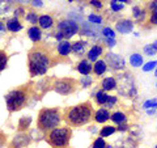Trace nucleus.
<instances>
[{
  "label": "nucleus",
  "instance_id": "nucleus-10",
  "mask_svg": "<svg viewBox=\"0 0 157 148\" xmlns=\"http://www.w3.org/2000/svg\"><path fill=\"white\" fill-rule=\"evenodd\" d=\"M106 59H107V62H110V66H113V68H122L124 66L123 58H121L117 54H107Z\"/></svg>",
  "mask_w": 157,
  "mask_h": 148
},
{
  "label": "nucleus",
  "instance_id": "nucleus-40",
  "mask_svg": "<svg viewBox=\"0 0 157 148\" xmlns=\"http://www.w3.org/2000/svg\"><path fill=\"white\" fill-rule=\"evenodd\" d=\"M149 7H151V9H153L155 12H157V2L151 3V4H149Z\"/></svg>",
  "mask_w": 157,
  "mask_h": 148
},
{
  "label": "nucleus",
  "instance_id": "nucleus-24",
  "mask_svg": "<svg viewBox=\"0 0 157 148\" xmlns=\"http://www.w3.org/2000/svg\"><path fill=\"white\" fill-rule=\"evenodd\" d=\"M30 123H32V118L30 117H22V118H20V121H18V130L22 131V130L28 129Z\"/></svg>",
  "mask_w": 157,
  "mask_h": 148
},
{
  "label": "nucleus",
  "instance_id": "nucleus-14",
  "mask_svg": "<svg viewBox=\"0 0 157 148\" xmlns=\"http://www.w3.org/2000/svg\"><path fill=\"white\" fill-rule=\"evenodd\" d=\"M107 119H110V113L107 111L106 109H100L96 111L94 114V121L98 122V123H104L106 122Z\"/></svg>",
  "mask_w": 157,
  "mask_h": 148
},
{
  "label": "nucleus",
  "instance_id": "nucleus-21",
  "mask_svg": "<svg viewBox=\"0 0 157 148\" xmlns=\"http://www.w3.org/2000/svg\"><path fill=\"white\" fill-rule=\"evenodd\" d=\"M130 63L132 67H141V64H143V56L140 54H132L130 56Z\"/></svg>",
  "mask_w": 157,
  "mask_h": 148
},
{
  "label": "nucleus",
  "instance_id": "nucleus-16",
  "mask_svg": "<svg viewBox=\"0 0 157 148\" xmlns=\"http://www.w3.org/2000/svg\"><path fill=\"white\" fill-rule=\"evenodd\" d=\"M77 71L80 73H82V75H89L90 71H92V66H90L89 60H81L77 64Z\"/></svg>",
  "mask_w": 157,
  "mask_h": 148
},
{
  "label": "nucleus",
  "instance_id": "nucleus-46",
  "mask_svg": "<svg viewBox=\"0 0 157 148\" xmlns=\"http://www.w3.org/2000/svg\"><path fill=\"white\" fill-rule=\"evenodd\" d=\"M155 75H156V76H157V70H156V73H155Z\"/></svg>",
  "mask_w": 157,
  "mask_h": 148
},
{
  "label": "nucleus",
  "instance_id": "nucleus-31",
  "mask_svg": "<svg viewBox=\"0 0 157 148\" xmlns=\"http://www.w3.org/2000/svg\"><path fill=\"white\" fill-rule=\"evenodd\" d=\"M151 106H152V109H153V107H156V106H157V100H156V98H153V100H149V101L144 102V105H143V107H144V109H149Z\"/></svg>",
  "mask_w": 157,
  "mask_h": 148
},
{
  "label": "nucleus",
  "instance_id": "nucleus-29",
  "mask_svg": "<svg viewBox=\"0 0 157 148\" xmlns=\"http://www.w3.org/2000/svg\"><path fill=\"white\" fill-rule=\"evenodd\" d=\"M143 16H144V11H143V9L139 8V7H135L134 8V17L137 18V20H140Z\"/></svg>",
  "mask_w": 157,
  "mask_h": 148
},
{
  "label": "nucleus",
  "instance_id": "nucleus-20",
  "mask_svg": "<svg viewBox=\"0 0 157 148\" xmlns=\"http://www.w3.org/2000/svg\"><path fill=\"white\" fill-rule=\"evenodd\" d=\"M71 50L77 54V55H81V54L85 53V43L84 42H75L73 45H71Z\"/></svg>",
  "mask_w": 157,
  "mask_h": 148
},
{
  "label": "nucleus",
  "instance_id": "nucleus-2",
  "mask_svg": "<svg viewBox=\"0 0 157 148\" xmlns=\"http://www.w3.org/2000/svg\"><path fill=\"white\" fill-rule=\"evenodd\" d=\"M92 105L90 102H82L76 106L67 107L64 110V121L71 127H80L88 123L92 118Z\"/></svg>",
  "mask_w": 157,
  "mask_h": 148
},
{
  "label": "nucleus",
  "instance_id": "nucleus-23",
  "mask_svg": "<svg viewBox=\"0 0 157 148\" xmlns=\"http://www.w3.org/2000/svg\"><path fill=\"white\" fill-rule=\"evenodd\" d=\"M8 64V54L6 50H0V72L7 68Z\"/></svg>",
  "mask_w": 157,
  "mask_h": 148
},
{
  "label": "nucleus",
  "instance_id": "nucleus-45",
  "mask_svg": "<svg viewBox=\"0 0 157 148\" xmlns=\"http://www.w3.org/2000/svg\"><path fill=\"white\" fill-rule=\"evenodd\" d=\"M4 29H6V26H4V24H3L2 21H0V32L4 30Z\"/></svg>",
  "mask_w": 157,
  "mask_h": 148
},
{
  "label": "nucleus",
  "instance_id": "nucleus-32",
  "mask_svg": "<svg viewBox=\"0 0 157 148\" xmlns=\"http://www.w3.org/2000/svg\"><path fill=\"white\" fill-rule=\"evenodd\" d=\"M157 66V62H149V63H147V64L143 67V71L144 72H148V71H151V70H153V68Z\"/></svg>",
  "mask_w": 157,
  "mask_h": 148
},
{
  "label": "nucleus",
  "instance_id": "nucleus-35",
  "mask_svg": "<svg viewBox=\"0 0 157 148\" xmlns=\"http://www.w3.org/2000/svg\"><path fill=\"white\" fill-rule=\"evenodd\" d=\"M115 102H117V97H115V96H109V97H107L106 103H107V106H109V107H111Z\"/></svg>",
  "mask_w": 157,
  "mask_h": 148
},
{
  "label": "nucleus",
  "instance_id": "nucleus-5",
  "mask_svg": "<svg viewBox=\"0 0 157 148\" xmlns=\"http://www.w3.org/2000/svg\"><path fill=\"white\" fill-rule=\"evenodd\" d=\"M72 131L68 127H56L51 131H48L46 135V142L52 148H66L70 144Z\"/></svg>",
  "mask_w": 157,
  "mask_h": 148
},
{
  "label": "nucleus",
  "instance_id": "nucleus-1",
  "mask_svg": "<svg viewBox=\"0 0 157 148\" xmlns=\"http://www.w3.org/2000/svg\"><path fill=\"white\" fill-rule=\"evenodd\" d=\"M51 66V53L45 45H36L28 54V68L30 76H42Z\"/></svg>",
  "mask_w": 157,
  "mask_h": 148
},
{
  "label": "nucleus",
  "instance_id": "nucleus-19",
  "mask_svg": "<svg viewBox=\"0 0 157 148\" xmlns=\"http://www.w3.org/2000/svg\"><path fill=\"white\" fill-rule=\"evenodd\" d=\"M93 71H94L96 75H102L106 71V63L104 60H97L93 66Z\"/></svg>",
  "mask_w": 157,
  "mask_h": 148
},
{
  "label": "nucleus",
  "instance_id": "nucleus-6",
  "mask_svg": "<svg viewBox=\"0 0 157 148\" xmlns=\"http://www.w3.org/2000/svg\"><path fill=\"white\" fill-rule=\"evenodd\" d=\"M52 88H54V91L59 93V95L67 96V95H71V93L75 92L76 81L73 80V79H70V77L58 79V80L54 81Z\"/></svg>",
  "mask_w": 157,
  "mask_h": 148
},
{
  "label": "nucleus",
  "instance_id": "nucleus-4",
  "mask_svg": "<svg viewBox=\"0 0 157 148\" xmlns=\"http://www.w3.org/2000/svg\"><path fill=\"white\" fill-rule=\"evenodd\" d=\"M62 121V113L58 107H43L38 113L37 126L41 131H51L56 129Z\"/></svg>",
  "mask_w": 157,
  "mask_h": 148
},
{
  "label": "nucleus",
  "instance_id": "nucleus-36",
  "mask_svg": "<svg viewBox=\"0 0 157 148\" xmlns=\"http://www.w3.org/2000/svg\"><path fill=\"white\" fill-rule=\"evenodd\" d=\"M144 51L148 54V55H155V53H156V50H155V49L152 47L151 45H147V46L144 47Z\"/></svg>",
  "mask_w": 157,
  "mask_h": 148
},
{
  "label": "nucleus",
  "instance_id": "nucleus-27",
  "mask_svg": "<svg viewBox=\"0 0 157 148\" xmlns=\"http://www.w3.org/2000/svg\"><path fill=\"white\" fill-rule=\"evenodd\" d=\"M106 147V143L104 140V138H98V139L94 140V143H93L92 148H105Z\"/></svg>",
  "mask_w": 157,
  "mask_h": 148
},
{
  "label": "nucleus",
  "instance_id": "nucleus-34",
  "mask_svg": "<svg viewBox=\"0 0 157 148\" xmlns=\"http://www.w3.org/2000/svg\"><path fill=\"white\" fill-rule=\"evenodd\" d=\"M110 6H111V9L114 12H118L122 9V4H118V2H115V0H113V2H110Z\"/></svg>",
  "mask_w": 157,
  "mask_h": 148
},
{
  "label": "nucleus",
  "instance_id": "nucleus-47",
  "mask_svg": "<svg viewBox=\"0 0 157 148\" xmlns=\"http://www.w3.org/2000/svg\"><path fill=\"white\" fill-rule=\"evenodd\" d=\"M156 148H157V146H156Z\"/></svg>",
  "mask_w": 157,
  "mask_h": 148
},
{
  "label": "nucleus",
  "instance_id": "nucleus-42",
  "mask_svg": "<svg viewBox=\"0 0 157 148\" xmlns=\"http://www.w3.org/2000/svg\"><path fill=\"white\" fill-rule=\"evenodd\" d=\"M118 130H122V131H124V130H127V126H124V125H122V126H119V127H118Z\"/></svg>",
  "mask_w": 157,
  "mask_h": 148
},
{
  "label": "nucleus",
  "instance_id": "nucleus-39",
  "mask_svg": "<svg viewBox=\"0 0 157 148\" xmlns=\"http://www.w3.org/2000/svg\"><path fill=\"white\" fill-rule=\"evenodd\" d=\"M151 22L155 24V25H157V12H153L151 14Z\"/></svg>",
  "mask_w": 157,
  "mask_h": 148
},
{
  "label": "nucleus",
  "instance_id": "nucleus-15",
  "mask_svg": "<svg viewBox=\"0 0 157 148\" xmlns=\"http://www.w3.org/2000/svg\"><path fill=\"white\" fill-rule=\"evenodd\" d=\"M101 54H102V47L101 46H98V45L93 46L89 50V53H88V60L97 62V59H98V56H100Z\"/></svg>",
  "mask_w": 157,
  "mask_h": 148
},
{
  "label": "nucleus",
  "instance_id": "nucleus-12",
  "mask_svg": "<svg viewBox=\"0 0 157 148\" xmlns=\"http://www.w3.org/2000/svg\"><path fill=\"white\" fill-rule=\"evenodd\" d=\"M38 24L42 29H50L54 25V20L50 14H42L38 17Z\"/></svg>",
  "mask_w": 157,
  "mask_h": 148
},
{
  "label": "nucleus",
  "instance_id": "nucleus-33",
  "mask_svg": "<svg viewBox=\"0 0 157 148\" xmlns=\"http://www.w3.org/2000/svg\"><path fill=\"white\" fill-rule=\"evenodd\" d=\"M88 20H89L90 22H96V24H101L102 22L101 16H97V14H90V16L88 17Z\"/></svg>",
  "mask_w": 157,
  "mask_h": 148
},
{
  "label": "nucleus",
  "instance_id": "nucleus-30",
  "mask_svg": "<svg viewBox=\"0 0 157 148\" xmlns=\"http://www.w3.org/2000/svg\"><path fill=\"white\" fill-rule=\"evenodd\" d=\"M102 33H104V36H105V37L111 38V39H114V37H115L114 30H113V29H110V28H105L104 30H102Z\"/></svg>",
  "mask_w": 157,
  "mask_h": 148
},
{
  "label": "nucleus",
  "instance_id": "nucleus-38",
  "mask_svg": "<svg viewBox=\"0 0 157 148\" xmlns=\"http://www.w3.org/2000/svg\"><path fill=\"white\" fill-rule=\"evenodd\" d=\"M90 6L93 7H96V8H102V3L101 2H98V0H90Z\"/></svg>",
  "mask_w": 157,
  "mask_h": 148
},
{
  "label": "nucleus",
  "instance_id": "nucleus-17",
  "mask_svg": "<svg viewBox=\"0 0 157 148\" xmlns=\"http://www.w3.org/2000/svg\"><path fill=\"white\" fill-rule=\"evenodd\" d=\"M58 53L60 54L62 56H67L68 54L71 53V43L68 41H63L58 45Z\"/></svg>",
  "mask_w": 157,
  "mask_h": 148
},
{
  "label": "nucleus",
  "instance_id": "nucleus-8",
  "mask_svg": "<svg viewBox=\"0 0 157 148\" xmlns=\"http://www.w3.org/2000/svg\"><path fill=\"white\" fill-rule=\"evenodd\" d=\"M115 28H117V30L121 32L122 34H127L134 29V22H132L131 20H121V21L117 22Z\"/></svg>",
  "mask_w": 157,
  "mask_h": 148
},
{
  "label": "nucleus",
  "instance_id": "nucleus-9",
  "mask_svg": "<svg viewBox=\"0 0 157 148\" xmlns=\"http://www.w3.org/2000/svg\"><path fill=\"white\" fill-rule=\"evenodd\" d=\"M29 136L25 134H20L17 136H14V139L12 142V148H22V147H26L29 144Z\"/></svg>",
  "mask_w": 157,
  "mask_h": 148
},
{
  "label": "nucleus",
  "instance_id": "nucleus-18",
  "mask_svg": "<svg viewBox=\"0 0 157 148\" xmlns=\"http://www.w3.org/2000/svg\"><path fill=\"white\" fill-rule=\"evenodd\" d=\"M102 87H104V91H113L117 87V81L114 77H106L102 81Z\"/></svg>",
  "mask_w": 157,
  "mask_h": 148
},
{
  "label": "nucleus",
  "instance_id": "nucleus-22",
  "mask_svg": "<svg viewBox=\"0 0 157 148\" xmlns=\"http://www.w3.org/2000/svg\"><path fill=\"white\" fill-rule=\"evenodd\" d=\"M111 121L114 123H118V125H121V123H124L126 122V114L122 111H115L114 114H111Z\"/></svg>",
  "mask_w": 157,
  "mask_h": 148
},
{
  "label": "nucleus",
  "instance_id": "nucleus-28",
  "mask_svg": "<svg viewBox=\"0 0 157 148\" xmlns=\"http://www.w3.org/2000/svg\"><path fill=\"white\" fill-rule=\"evenodd\" d=\"M26 20L29 22H32V24H37L38 21V16H37V13H34V12H29L26 14Z\"/></svg>",
  "mask_w": 157,
  "mask_h": 148
},
{
  "label": "nucleus",
  "instance_id": "nucleus-26",
  "mask_svg": "<svg viewBox=\"0 0 157 148\" xmlns=\"http://www.w3.org/2000/svg\"><path fill=\"white\" fill-rule=\"evenodd\" d=\"M115 127H113V126H105L104 129L101 130V138H105V136H109L111 134H114L115 132Z\"/></svg>",
  "mask_w": 157,
  "mask_h": 148
},
{
  "label": "nucleus",
  "instance_id": "nucleus-41",
  "mask_svg": "<svg viewBox=\"0 0 157 148\" xmlns=\"http://www.w3.org/2000/svg\"><path fill=\"white\" fill-rule=\"evenodd\" d=\"M107 43H109V46H114V45H115V39L107 38Z\"/></svg>",
  "mask_w": 157,
  "mask_h": 148
},
{
  "label": "nucleus",
  "instance_id": "nucleus-7",
  "mask_svg": "<svg viewBox=\"0 0 157 148\" xmlns=\"http://www.w3.org/2000/svg\"><path fill=\"white\" fill-rule=\"evenodd\" d=\"M58 30L62 34V37L71 38L78 32V26L72 20H63V21L58 24Z\"/></svg>",
  "mask_w": 157,
  "mask_h": 148
},
{
  "label": "nucleus",
  "instance_id": "nucleus-25",
  "mask_svg": "<svg viewBox=\"0 0 157 148\" xmlns=\"http://www.w3.org/2000/svg\"><path fill=\"white\" fill-rule=\"evenodd\" d=\"M107 97L109 96H107L104 91H98L96 93V102L98 103V105H105L106 101H107Z\"/></svg>",
  "mask_w": 157,
  "mask_h": 148
},
{
  "label": "nucleus",
  "instance_id": "nucleus-11",
  "mask_svg": "<svg viewBox=\"0 0 157 148\" xmlns=\"http://www.w3.org/2000/svg\"><path fill=\"white\" fill-rule=\"evenodd\" d=\"M28 37L32 39L33 42H39L42 38V32H41V28H37L36 25H33L28 29Z\"/></svg>",
  "mask_w": 157,
  "mask_h": 148
},
{
  "label": "nucleus",
  "instance_id": "nucleus-3",
  "mask_svg": "<svg viewBox=\"0 0 157 148\" xmlns=\"http://www.w3.org/2000/svg\"><path fill=\"white\" fill-rule=\"evenodd\" d=\"M30 97V87L29 85H21L14 89L9 91L6 95V103L9 113H14L21 110L28 103V100Z\"/></svg>",
  "mask_w": 157,
  "mask_h": 148
},
{
  "label": "nucleus",
  "instance_id": "nucleus-43",
  "mask_svg": "<svg viewBox=\"0 0 157 148\" xmlns=\"http://www.w3.org/2000/svg\"><path fill=\"white\" fill-rule=\"evenodd\" d=\"M32 3H33V6H38V7L42 6V2H32Z\"/></svg>",
  "mask_w": 157,
  "mask_h": 148
},
{
  "label": "nucleus",
  "instance_id": "nucleus-44",
  "mask_svg": "<svg viewBox=\"0 0 157 148\" xmlns=\"http://www.w3.org/2000/svg\"><path fill=\"white\" fill-rule=\"evenodd\" d=\"M151 46H152V47H153V49H155V50L157 51V41H155V42H153V43H152V45H151Z\"/></svg>",
  "mask_w": 157,
  "mask_h": 148
},
{
  "label": "nucleus",
  "instance_id": "nucleus-37",
  "mask_svg": "<svg viewBox=\"0 0 157 148\" xmlns=\"http://www.w3.org/2000/svg\"><path fill=\"white\" fill-rule=\"evenodd\" d=\"M6 140H7V135L4 134V132L0 131V148L6 144Z\"/></svg>",
  "mask_w": 157,
  "mask_h": 148
},
{
  "label": "nucleus",
  "instance_id": "nucleus-13",
  "mask_svg": "<svg viewBox=\"0 0 157 148\" xmlns=\"http://www.w3.org/2000/svg\"><path fill=\"white\" fill-rule=\"evenodd\" d=\"M7 29L9 32H12V33H16V32L21 30L22 25H21V22H20V20L17 17H12V18H9L7 21Z\"/></svg>",
  "mask_w": 157,
  "mask_h": 148
}]
</instances>
